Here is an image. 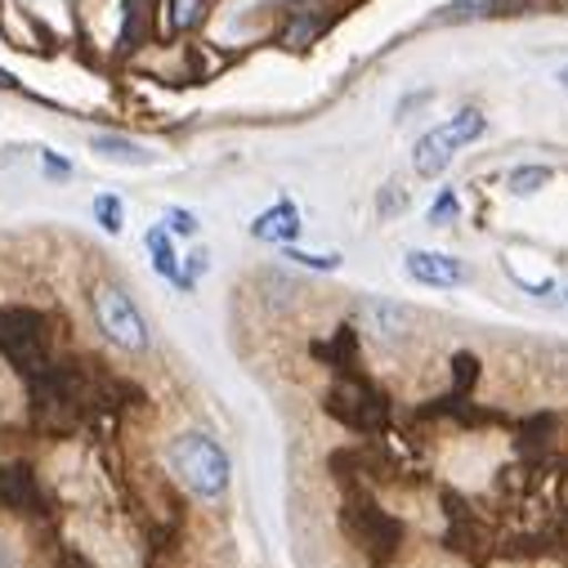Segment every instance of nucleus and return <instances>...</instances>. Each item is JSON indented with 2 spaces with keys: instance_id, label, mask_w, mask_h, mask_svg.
<instances>
[{
  "instance_id": "nucleus-1",
  "label": "nucleus",
  "mask_w": 568,
  "mask_h": 568,
  "mask_svg": "<svg viewBox=\"0 0 568 568\" xmlns=\"http://www.w3.org/2000/svg\"><path fill=\"white\" fill-rule=\"evenodd\" d=\"M166 466L175 484H184L197 501H224L233 488V462L206 430H184L166 444Z\"/></svg>"
},
{
  "instance_id": "nucleus-2",
  "label": "nucleus",
  "mask_w": 568,
  "mask_h": 568,
  "mask_svg": "<svg viewBox=\"0 0 568 568\" xmlns=\"http://www.w3.org/2000/svg\"><path fill=\"white\" fill-rule=\"evenodd\" d=\"M484 134H488V116H484L479 108H462V112H453L448 121L430 125V130H425L416 144H412V171H416L420 180L444 175V171L453 166V158H457L462 149L479 144Z\"/></svg>"
},
{
  "instance_id": "nucleus-3",
  "label": "nucleus",
  "mask_w": 568,
  "mask_h": 568,
  "mask_svg": "<svg viewBox=\"0 0 568 568\" xmlns=\"http://www.w3.org/2000/svg\"><path fill=\"white\" fill-rule=\"evenodd\" d=\"M90 314H94V327L103 332L108 345H116L125 354H149V345H153L149 318L139 314V305L130 301L125 287H116V282H99V287L90 292Z\"/></svg>"
},
{
  "instance_id": "nucleus-4",
  "label": "nucleus",
  "mask_w": 568,
  "mask_h": 568,
  "mask_svg": "<svg viewBox=\"0 0 568 568\" xmlns=\"http://www.w3.org/2000/svg\"><path fill=\"white\" fill-rule=\"evenodd\" d=\"M45 318L37 310H0V349H6L23 372L45 363Z\"/></svg>"
},
{
  "instance_id": "nucleus-5",
  "label": "nucleus",
  "mask_w": 568,
  "mask_h": 568,
  "mask_svg": "<svg viewBox=\"0 0 568 568\" xmlns=\"http://www.w3.org/2000/svg\"><path fill=\"white\" fill-rule=\"evenodd\" d=\"M403 273L412 282H420V287H435V292H453V287H466L470 282V264L457 255H444V251H407Z\"/></svg>"
},
{
  "instance_id": "nucleus-6",
  "label": "nucleus",
  "mask_w": 568,
  "mask_h": 568,
  "mask_svg": "<svg viewBox=\"0 0 568 568\" xmlns=\"http://www.w3.org/2000/svg\"><path fill=\"white\" fill-rule=\"evenodd\" d=\"M358 323L381 341V345H403L412 332H416V314L398 301H385V296H367L358 305Z\"/></svg>"
},
{
  "instance_id": "nucleus-7",
  "label": "nucleus",
  "mask_w": 568,
  "mask_h": 568,
  "mask_svg": "<svg viewBox=\"0 0 568 568\" xmlns=\"http://www.w3.org/2000/svg\"><path fill=\"white\" fill-rule=\"evenodd\" d=\"M301 229H305V224H301V211H296V202H287V197L251 220V237H255V242H268V246H292V242H301Z\"/></svg>"
},
{
  "instance_id": "nucleus-8",
  "label": "nucleus",
  "mask_w": 568,
  "mask_h": 568,
  "mask_svg": "<svg viewBox=\"0 0 568 568\" xmlns=\"http://www.w3.org/2000/svg\"><path fill=\"white\" fill-rule=\"evenodd\" d=\"M144 246H149V260H153L158 277H166L171 287L180 292V287H184V264H180V255H175V233H171L166 224H153V229L144 233Z\"/></svg>"
},
{
  "instance_id": "nucleus-9",
  "label": "nucleus",
  "mask_w": 568,
  "mask_h": 568,
  "mask_svg": "<svg viewBox=\"0 0 568 568\" xmlns=\"http://www.w3.org/2000/svg\"><path fill=\"white\" fill-rule=\"evenodd\" d=\"M99 158H108V162H125V166H149L153 162V153L149 149H139V144H130V139H116V134H94V144H90Z\"/></svg>"
},
{
  "instance_id": "nucleus-10",
  "label": "nucleus",
  "mask_w": 568,
  "mask_h": 568,
  "mask_svg": "<svg viewBox=\"0 0 568 568\" xmlns=\"http://www.w3.org/2000/svg\"><path fill=\"white\" fill-rule=\"evenodd\" d=\"M550 180H555V171H550V166L528 162V166H515V171L506 175V189H510L515 197H532V193H541Z\"/></svg>"
},
{
  "instance_id": "nucleus-11",
  "label": "nucleus",
  "mask_w": 568,
  "mask_h": 568,
  "mask_svg": "<svg viewBox=\"0 0 568 568\" xmlns=\"http://www.w3.org/2000/svg\"><path fill=\"white\" fill-rule=\"evenodd\" d=\"M94 224L103 229V233H121V224H125V206H121V197L116 193H99L94 197Z\"/></svg>"
},
{
  "instance_id": "nucleus-12",
  "label": "nucleus",
  "mask_w": 568,
  "mask_h": 568,
  "mask_svg": "<svg viewBox=\"0 0 568 568\" xmlns=\"http://www.w3.org/2000/svg\"><path fill=\"white\" fill-rule=\"evenodd\" d=\"M282 260H292V264H301V268H314V273H336V268H341V255H314V251H301L296 242L282 246Z\"/></svg>"
},
{
  "instance_id": "nucleus-13",
  "label": "nucleus",
  "mask_w": 568,
  "mask_h": 568,
  "mask_svg": "<svg viewBox=\"0 0 568 568\" xmlns=\"http://www.w3.org/2000/svg\"><path fill=\"white\" fill-rule=\"evenodd\" d=\"M457 215H462V197H457V189L448 184V189H439V197H435V206H430V215H425V220H430L435 229H448Z\"/></svg>"
},
{
  "instance_id": "nucleus-14",
  "label": "nucleus",
  "mask_w": 568,
  "mask_h": 568,
  "mask_svg": "<svg viewBox=\"0 0 568 568\" xmlns=\"http://www.w3.org/2000/svg\"><path fill=\"white\" fill-rule=\"evenodd\" d=\"M376 211H381V220H394V215H403V211H407V189H403L398 180H389V184L376 193Z\"/></svg>"
},
{
  "instance_id": "nucleus-15",
  "label": "nucleus",
  "mask_w": 568,
  "mask_h": 568,
  "mask_svg": "<svg viewBox=\"0 0 568 568\" xmlns=\"http://www.w3.org/2000/svg\"><path fill=\"white\" fill-rule=\"evenodd\" d=\"M287 28H292V32H287V45H305V41H314V37L323 32V14H301V19H292Z\"/></svg>"
},
{
  "instance_id": "nucleus-16",
  "label": "nucleus",
  "mask_w": 568,
  "mask_h": 568,
  "mask_svg": "<svg viewBox=\"0 0 568 568\" xmlns=\"http://www.w3.org/2000/svg\"><path fill=\"white\" fill-rule=\"evenodd\" d=\"M202 6H206V0H171V28H175V32L193 28V23L202 19Z\"/></svg>"
},
{
  "instance_id": "nucleus-17",
  "label": "nucleus",
  "mask_w": 568,
  "mask_h": 568,
  "mask_svg": "<svg viewBox=\"0 0 568 568\" xmlns=\"http://www.w3.org/2000/svg\"><path fill=\"white\" fill-rule=\"evenodd\" d=\"M166 229L180 233V237H193L197 233V215L184 211V206H166Z\"/></svg>"
},
{
  "instance_id": "nucleus-18",
  "label": "nucleus",
  "mask_w": 568,
  "mask_h": 568,
  "mask_svg": "<svg viewBox=\"0 0 568 568\" xmlns=\"http://www.w3.org/2000/svg\"><path fill=\"white\" fill-rule=\"evenodd\" d=\"M206 268H211V255L197 246V251L184 260V287H180V292H193V287H197V277H202Z\"/></svg>"
},
{
  "instance_id": "nucleus-19",
  "label": "nucleus",
  "mask_w": 568,
  "mask_h": 568,
  "mask_svg": "<svg viewBox=\"0 0 568 568\" xmlns=\"http://www.w3.org/2000/svg\"><path fill=\"white\" fill-rule=\"evenodd\" d=\"M41 171H45V180H72V162L68 158H59V153H50V149H41Z\"/></svg>"
},
{
  "instance_id": "nucleus-20",
  "label": "nucleus",
  "mask_w": 568,
  "mask_h": 568,
  "mask_svg": "<svg viewBox=\"0 0 568 568\" xmlns=\"http://www.w3.org/2000/svg\"><path fill=\"white\" fill-rule=\"evenodd\" d=\"M0 568H14V546L0 537Z\"/></svg>"
},
{
  "instance_id": "nucleus-21",
  "label": "nucleus",
  "mask_w": 568,
  "mask_h": 568,
  "mask_svg": "<svg viewBox=\"0 0 568 568\" xmlns=\"http://www.w3.org/2000/svg\"><path fill=\"white\" fill-rule=\"evenodd\" d=\"M555 81H559V85L568 90V68H559V72H555Z\"/></svg>"
},
{
  "instance_id": "nucleus-22",
  "label": "nucleus",
  "mask_w": 568,
  "mask_h": 568,
  "mask_svg": "<svg viewBox=\"0 0 568 568\" xmlns=\"http://www.w3.org/2000/svg\"><path fill=\"white\" fill-rule=\"evenodd\" d=\"M564 305H568V287H564Z\"/></svg>"
}]
</instances>
